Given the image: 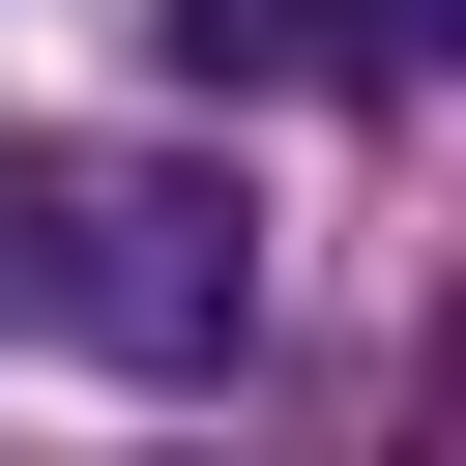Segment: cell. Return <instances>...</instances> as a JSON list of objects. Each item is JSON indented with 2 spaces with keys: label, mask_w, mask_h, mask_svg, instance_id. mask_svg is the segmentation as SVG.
Segmentation results:
<instances>
[{
  "label": "cell",
  "mask_w": 466,
  "mask_h": 466,
  "mask_svg": "<svg viewBox=\"0 0 466 466\" xmlns=\"http://www.w3.org/2000/svg\"><path fill=\"white\" fill-rule=\"evenodd\" d=\"M233 29H320V58H379V87L466 58V0H175V58H233Z\"/></svg>",
  "instance_id": "7a4b0ae2"
},
{
  "label": "cell",
  "mask_w": 466,
  "mask_h": 466,
  "mask_svg": "<svg viewBox=\"0 0 466 466\" xmlns=\"http://www.w3.org/2000/svg\"><path fill=\"white\" fill-rule=\"evenodd\" d=\"M0 262L116 350V379H233V320H262V262H233V204L204 175H146V146H58V175H0Z\"/></svg>",
  "instance_id": "6da1fadb"
}]
</instances>
